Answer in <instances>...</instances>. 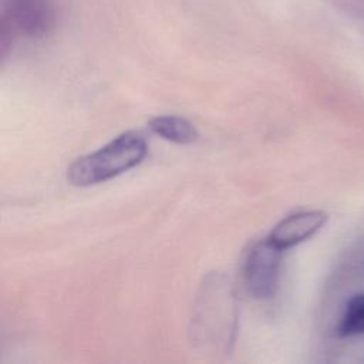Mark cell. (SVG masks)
<instances>
[{
	"label": "cell",
	"instance_id": "cell-2",
	"mask_svg": "<svg viewBox=\"0 0 364 364\" xmlns=\"http://www.w3.org/2000/svg\"><path fill=\"white\" fill-rule=\"evenodd\" d=\"M282 249L267 237L249 250L245 262V282L249 293L259 300L272 299L277 290Z\"/></svg>",
	"mask_w": 364,
	"mask_h": 364
},
{
	"label": "cell",
	"instance_id": "cell-1",
	"mask_svg": "<svg viewBox=\"0 0 364 364\" xmlns=\"http://www.w3.org/2000/svg\"><path fill=\"white\" fill-rule=\"evenodd\" d=\"M148 152L144 136L127 131L95 152L77 158L67 169V179L74 186H92L107 182L139 165Z\"/></svg>",
	"mask_w": 364,
	"mask_h": 364
},
{
	"label": "cell",
	"instance_id": "cell-6",
	"mask_svg": "<svg viewBox=\"0 0 364 364\" xmlns=\"http://www.w3.org/2000/svg\"><path fill=\"white\" fill-rule=\"evenodd\" d=\"M338 333L341 336L364 334V294L353 297L341 317Z\"/></svg>",
	"mask_w": 364,
	"mask_h": 364
},
{
	"label": "cell",
	"instance_id": "cell-4",
	"mask_svg": "<svg viewBox=\"0 0 364 364\" xmlns=\"http://www.w3.org/2000/svg\"><path fill=\"white\" fill-rule=\"evenodd\" d=\"M327 222L323 210H301L283 218L270 230L267 239L279 249H290L318 232Z\"/></svg>",
	"mask_w": 364,
	"mask_h": 364
},
{
	"label": "cell",
	"instance_id": "cell-5",
	"mask_svg": "<svg viewBox=\"0 0 364 364\" xmlns=\"http://www.w3.org/2000/svg\"><path fill=\"white\" fill-rule=\"evenodd\" d=\"M148 127L158 136L181 145L193 144L199 138V132L193 127V124L186 118L178 115L154 117L149 121Z\"/></svg>",
	"mask_w": 364,
	"mask_h": 364
},
{
	"label": "cell",
	"instance_id": "cell-3",
	"mask_svg": "<svg viewBox=\"0 0 364 364\" xmlns=\"http://www.w3.org/2000/svg\"><path fill=\"white\" fill-rule=\"evenodd\" d=\"M17 33L44 37L55 24L53 0H3V13Z\"/></svg>",
	"mask_w": 364,
	"mask_h": 364
}]
</instances>
